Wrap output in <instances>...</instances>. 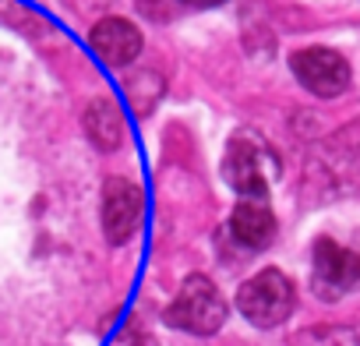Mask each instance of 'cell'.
I'll use <instances>...</instances> for the list:
<instances>
[{
  "label": "cell",
  "mask_w": 360,
  "mask_h": 346,
  "mask_svg": "<svg viewBox=\"0 0 360 346\" xmlns=\"http://www.w3.org/2000/svg\"><path fill=\"white\" fill-rule=\"evenodd\" d=\"M279 177V155L272 145L251 131H240L226 141L223 155V181L240 198H269L272 181Z\"/></svg>",
  "instance_id": "cell-1"
},
{
  "label": "cell",
  "mask_w": 360,
  "mask_h": 346,
  "mask_svg": "<svg viewBox=\"0 0 360 346\" xmlns=\"http://www.w3.org/2000/svg\"><path fill=\"white\" fill-rule=\"evenodd\" d=\"M166 325L176 328V332H188V335H216L226 318H230V307H226V297L219 293V286L209 279V276H188L180 283L176 297L169 300L166 307Z\"/></svg>",
  "instance_id": "cell-2"
},
{
  "label": "cell",
  "mask_w": 360,
  "mask_h": 346,
  "mask_svg": "<svg viewBox=\"0 0 360 346\" xmlns=\"http://www.w3.org/2000/svg\"><path fill=\"white\" fill-rule=\"evenodd\" d=\"M297 307V290L286 272L279 269H262L251 279L240 283L237 290V311L255 325V328H279Z\"/></svg>",
  "instance_id": "cell-3"
},
{
  "label": "cell",
  "mask_w": 360,
  "mask_h": 346,
  "mask_svg": "<svg viewBox=\"0 0 360 346\" xmlns=\"http://www.w3.org/2000/svg\"><path fill=\"white\" fill-rule=\"evenodd\" d=\"M360 283V255L335 244L332 237H318L311 251V290L321 300H339Z\"/></svg>",
  "instance_id": "cell-4"
},
{
  "label": "cell",
  "mask_w": 360,
  "mask_h": 346,
  "mask_svg": "<svg viewBox=\"0 0 360 346\" xmlns=\"http://www.w3.org/2000/svg\"><path fill=\"white\" fill-rule=\"evenodd\" d=\"M145 223V191L127 177H110L103 184V233L113 248L134 241Z\"/></svg>",
  "instance_id": "cell-5"
},
{
  "label": "cell",
  "mask_w": 360,
  "mask_h": 346,
  "mask_svg": "<svg viewBox=\"0 0 360 346\" xmlns=\"http://www.w3.org/2000/svg\"><path fill=\"white\" fill-rule=\"evenodd\" d=\"M290 71L293 78L318 99H335L349 89V64L342 53L328 50V46H307V50H297L290 57Z\"/></svg>",
  "instance_id": "cell-6"
},
{
  "label": "cell",
  "mask_w": 360,
  "mask_h": 346,
  "mask_svg": "<svg viewBox=\"0 0 360 346\" xmlns=\"http://www.w3.org/2000/svg\"><path fill=\"white\" fill-rule=\"evenodd\" d=\"M89 46L92 53L106 64V68H127L138 53H141V32L138 25H131L127 18H103L92 25L89 32Z\"/></svg>",
  "instance_id": "cell-7"
},
{
  "label": "cell",
  "mask_w": 360,
  "mask_h": 346,
  "mask_svg": "<svg viewBox=\"0 0 360 346\" xmlns=\"http://www.w3.org/2000/svg\"><path fill=\"white\" fill-rule=\"evenodd\" d=\"M230 237L248 251L269 248L276 241V212L269 198H240L230 216Z\"/></svg>",
  "instance_id": "cell-8"
},
{
  "label": "cell",
  "mask_w": 360,
  "mask_h": 346,
  "mask_svg": "<svg viewBox=\"0 0 360 346\" xmlns=\"http://www.w3.org/2000/svg\"><path fill=\"white\" fill-rule=\"evenodd\" d=\"M85 134L99 152H117L127 138V120L113 99H92L85 110Z\"/></svg>",
  "instance_id": "cell-9"
},
{
  "label": "cell",
  "mask_w": 360,
  "mask_h": 346,
  "mask_svg": "<svg viewBox=\"0 0 360 346\" xmlns=\"http://www.w3.org/2000/svg\"><path fill=\"white\" fill-rule=\"evenodd\" d=\"M124 92H127V103L134 106V113H148L162 96V78L152 71L131 75V78H124Z\"/></svg>",
  "instance_id": "cell-10"
},
{
  "label": "cell",
  "mask_w": 360,
  "mask_h": 346,
  "mask_svg": "<svg viewBox=\"0 0 360 346\" xmlns=\"http://www.w3.org/2000/svg\"><path fill=\"white\" fill-rule=\"evenodd\" d=\"M300 346H360V325L356 328H325L300 339Z\"/></svg>",
  "instance_id": "cell-11"
},
{
  "label": "cell",
  "mask_w": 360,
  "mask_h": 346,
  "mask_svg": "<svg viewBox=\"0 0 360 346\" xmlns=\"http://www.w3.org/2000/svg\"><path fill=\"white\" fill-rule=\"evenodd\" d=\"M117 346H155V339L145 335V332H127V335H120Z\"/></svg>",
  "instance_id": "cell-12"
},
{
  "label": "cell",
  "mask_w": 360,
  "mask_h": 346,
  "mask_svg": "<svg viewBox=\"0 0 360 346\" xmlns=\"http://www.w3.org/2000/svg\"><path fill=\"white\" fill-rule=\"evenodd\" d=\"M180 4H188V8H219V4H226V0H180Z\"/></svg>",
  "instance_id": "cell-13"
}]
</instances>
